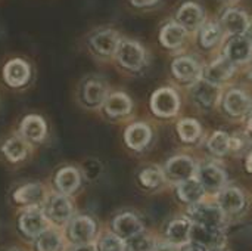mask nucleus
<instances>
[{
    "mask_svg": "<svg viewBox=\"0 0 252 251\" xmlns=\"http://www.w3.org/2000/svg\"><path fill=\"white\" fill-rule=\"evenodd\" d=\"M247 33H248V37H250V38L252 40V24H250V27H248Z\"/></svg>",
    "mask_w": 252,
    "mask_h": 251,
    "instance_id": "nucleus-44",
    "label": "nucleus"
},
{
    "mask_svg": "<svg viewBox=\"0 0 252 251\" xmlns=\"http://www.w3.org/2000/svg\"><path fill=\"white\" fill-rule=\"evenodd\" d=\"M108 87L106 83L99 78H90L83 86V101L87 107H99L105 102Z\"/></svg>",
    "mask_w": 252,
    "mask_h": 251,
    "instance_id": "nucleus-21",
    "label": "nucleus"
},
{
    "mask_svg": "<svg viewBox=\"0 0 252 251\" xmlns=\"http://www.w3.org/2000/svg\"><path fill=\"white\" fill-rule=\"evenodd\" d=\"M177 22L186 30H196L204 24V10L199 4L193 1H186L177 10Z\"/></svg>",
    "mask_w": 252,
    "mask_h": 251,
    "instance_id": "nucleus-16",
    "label": "nucleus"
},
{
    "mask_svg": "<svg viewBox=\"0 0 252 251\" xmlns=\"http://www.w3.org/2000/svg\"><path fill=\"white\" fill-rule=\"evenodd\" d=\"M190 243L195 246H199L205 250L223 249V246L226 243V237H224V232L221 228H210V226H202V225L193 223Z\"/></svg>",
    "mask_w": 252,
    "mask_h": 251,
    "instance_id": "nucleus-3",
    "label": "nucleus"
},
{
    "mask_svg": "<svg viewBox=\"0 0 252 251\" xmlns=\"http://www.w3.org/2000/svg\"><path fill=\"white\" fill-rule=\"evenodd\" d=\"M247 170L252 173V152H250V155L247 157Z\"/></svg>",
    "mask_w": 252,
    "mask_h": 251,
    "instance_id": "nucleus-43",
    "label": "nucleus"
},
{
    "mask_svg": "<svg viewBox=\"0 0 252 251\" xmlns=\"http://www.w3.org/2000/svg\"><path fill=\"white\" fill-rule=\"evenodd\" d=\"M186 37H188V30L182 24H179V22H170V24H167L161 30V34H159L161 43L165 47H170V49L179 47L186 40Z\"/></svg>",
    "mask_w": 252,
    "mask_h": 251,
    "instance_id": "nucleus-28",
    "label": "nucleus"
},
{
    "mask_svg": "<svg viewBox=\"0 0 252 251\" xmlns=\"http://www.w3.org/2000/svg\"><path fill=\"white\" fill-rule=\"evenodd\" d=\"M115 55L120 65L131 71L140 70L146 62L145 49L142 47V44L133 40H120Z\"/></svg>",
    "mask_w": 252,
    "mask_h": 251,
    "instance_id": "nucleus-1",
    "label": "nucleus"
},
{
    "mask_svg": "<svg viewBox=\"0 0 252 251\" xmlns=\"http://www.w3.org/2000/svg\"><path fill=\"white\" fill-rule=\"evenodd\" d=\"M221 24L229 34L239 36L247 33L250 27V18L241 9H227L221 16Z\"/></svg>",
    "mask_w": 252,
    "mask_h": 251,
    "instance_id": "nucleus-19",
    "label": "nucleus"
},
{
    "mask_svg": "<svg viewBox=\"0 0 252 251\" xmlns=\"http://www.w3.org/2000/svg\"><path fill=\"white\" fill-rule=\"evenodd\" d=\"M151 136H152V132H151V127L148 124H145V123H134V124H131L126 130L124 139H126V143L131 149L140 151V149H143L149 143Z\"/></svg>",
    "mask_w": 252,
    "mask_h": 251,
    "instance_id": "nucleus-22",
    "label": "nucleus"
},
{
    "mask_svg": "<svg viewBox=\"0 0 252 251\" xmlns=\"http://www.w3.org/2000/svg\"><path fill=\"white\" fill-rule=\"evenodd\" d=\"M114 232L120 238L127 241V240L133 238L134 235L143 232V225L137 216H134L131 213H124V215H120L118 217H115Z\"/></svg>",
    "mask_w": 252,
    "mask_h": 251,
    "instance_id": "nucleus-17",
    "label": "nucleus"
},
{
    "mask_svg": "<svg viewBox=\"0 0 252 251\" xmlns=\"http://www.w3.org/2000/svg\"><path fill=\"white\" fill-rule=\"evenodd\" d=\"M3 78L12 87L24 86L30 78V65L22 59H12L3 68Z\"/></svg>",
    "mask_w": 252,
    "mask_h": 251,
    "instance_id": "nucleus-14",
    "label": "nucleus"
},
{
    "mask_svg": "<svg viewBox=\"0 0 252 251\" xmlns=\"http://www.w3.org/2000/svg\"><path fill=\"white\" fill-rule=\"evenodd\" d=\"M154 251H177V249L174 247V244H161L157 249H154Z\"/></svg>",
    "mask_w": 252,
    "mask_h": 251,
    "instance_id": "nucleus-40",
    "label": "nucleus"
},
{
    "mask_svg": "<svg viewBox=\"0 0 252 251\" xmlns=\"http://www.w3.org/2000/svg\"><path fill=\"white\" fill-rule=\"evenodd\" d=\"M1 151L4 154V157L12 161V163H18L21 160H24L27 157V143L24 139L18 138V136H12L9 138L3 146H1Z\"/></svg>",
    "mask_w": 252,
    "mask_h": 251,
    "instance_id": "nucleus-30",
    "label": "nucleus"
},
{
    "mask_svg": "<svg viewBox=\"0 0 252 251\" xmlns=\"http://www.w3.org/2000/svg\"><path fill=\"white\" fill-rule=\"evenodd\" d=\"M46 123L38 115H28L21 123V135L31 142H41L46 136Z\"/></svg>",
    "mask_w": 252,
    "mask_h": 251,
    "instance_id": "nucleus-26",
    "label": "nucleus"
},
{
    "mask_svg": "<svg viewBox=\"0 0 252 251\" xmlns=\"http://www.w3.org/2000/svg\"><path fill=\"white\" fill-rule=\"evenodd\" d=\"M139 179L145 188H157L164 182L165 173L158 167H148V169L142 170Z\"/></svg>",
    "mask_w": 252,
    "mask_h": 251,
    "instance_id": "nucleus-35",
    "label": "nucleus"
},
{
    "mask_svg": "<svg viewBox=\"0 0 252 251\" xmlns=\"http://www.w3.org/2000/svg\"><path fill=\"white\" fill-rule=\"evenodd\" d=\"M158 0H131V3L137 7H145V6H151L155 4Z\"/></svg>",
    "mask_w": 252,
    "mask_h": 251,
    "instance_id": "nucleus-39",
    "label": "nucleus"
},
{
    "mask_svg": "<svg viewBox=\"0 0 252 251\" xmlns=\"http://www.w3.org/2000/svg\"><path fill=\"white\" fill-rule=\"evenodd\" d=\"M245 115H247V136L250 141H252V105Z\"/></svg>",
    "mask_w": 252,
    "mask_h": 251,
    "instance_id": "nucleus-38",
    "label": "nucleus"
},
{
    "mask_svg": "<svg viewBox=\"0 0 252 251\" xmlns=\"http://www.w3.org/2000/svg\"><path fill=\"white\" fill-rule=\"evenodd\" d=\"M120 43V36L115 30L106 28L94 33L90 37V47L94 50V53L100 56H111L115 53Z\"/></svg>",
    "mask_w": 252,
    "mask_h": 251,
    "instance_id": "nucleus-9",
    "label": "nucleus"
},
{
    "mask_svg": "<svg viewBox=\"0 0 252 251\" xmlns=\"http://www.w3.org/2000/svg\"><path fill=\"white\" fill-rule=\"evenodd\" d=\"M196 178L201 182V185L204 186L205 192L207 191L208 192L221 191L226 183V173L223 172L221 167H219L217 164H213V163L202 164L196 172Z\"/></svg>",
    "mask_w": 252,
    "mask_h": 251,
    "instance_id": "nucleus-7",
    "label": "nucleus"
},
{
    "mask_svg": "<svg viewBox=\"0 0 252 251\" xmlns=\"http://www.w3.org/2000/svg\"><path fill=\"white\" fill-rule=\"evenodd\" d=\"M177 132L179 136L183 142L186 143H192L195 142L199 136H201V126L196 120L193 118H183L182 121H179L177 124Z\"/></svg>",
    "mask_w": 252,
    "mask_h": 251,
    "instance_id": "nucleus-32",
    "label": "nucleus"
},
{
    "mask_svg": "<svg viewBox=\"0 0 252 251\" xmlns=\"http://www.w3.org/2000/svg\"><path fill=\"white\" fill-rule=\"evenodd\" d=\"M221 36H223L221 25H219L217 22H213V21L204 22L199 30V43L202 47L211 49L220 41Z\"/></svg>",
    "mask_w": 252,
    "mask_h": 251,
    "instance_id": "nucleus-31",
    "label": "nucleus"
},
{
    "mask_svg": "<svg viewBox=\"0 0 252 251\" xmlns=\"http://www.w3.org/2000/svg\"><path fill=\"white\" fill-rule=\"evenodd\" d=\"M74 251H97L93 246H90V244H81L80 247H77Z\"/></svg>",
    "mask_w": 252,
    "mask_h": 251,
    "instance_id": "nucleus-41",
    "label": "nucleus"
},
{
    "mask_svg": "<svg viewBox=\"0 0 252 251\" xmlns=\"http://www.w3.org/2000/svg\"><path fill=\"white\" fill-rule=\"evenodd\" d=\"M19 226L22 229V232H25L30 237H35L40 235L41 232H44L46 229V217L41 212L31 209L28 212H25L21 219H19Z\"/></svg>",
    "mask_w": 252,
    "mask_h": 251,
    "instance_id": "nucleus-24",
    "label": "nucleus"
},
{
    "mask_svg": "<svg viewBox=\"0 0 252 251\" xmlns=\"http://www.w3.org/2000/svg\"><path fill=\"white\" fill-rule=\"evenodd\" d=\"M219 207L224 212V215H235L241 212L245 206V197L244 192L238 188H224L220 191L217 198Z\"/></svg>",
    "mask_w": 252,
    "mask_h": 251,
    "instance_id": "nucleus-15",
    "label": "nucleus"
},
{
    "mask_svg": "<svg viewBox=\"0 0 252 251\" xmlns=\"http://www.w3.org/2000/svg\"><path fill=\"white\" fill-rule=\"evenodd\" d=\"M94 235H96V225L90 217L86 216L77 217L69 225V237L78 246L90 244Z\"/></svg>",
    "mask_w": 252,
    "mask_h": 251,
    "instance_id": "nucleus-13",
    "label": "nucleus"
},
{
    "mask_svg": "<svg viewBox=\"0 0 252 251\" xmlns=\"http://www.w3.org/2000/svg\"><path fill=\"white\" fill-rule=\"evenodd\" d=\"M196 172H198V169L192 158H189L186 155H176L167 161L164 173L168 180L179 185L180 182L195 178Z\"/></svg>",
    "mask_w": 252,
    "mask_h": 251,
    "instance_id": "nucleus-4",
    "label": "nucleus"
},
{
    "mask_svg": "<svg viewBox=\"0 0 252 251\" xmlns=\"http://www.w3.org/2000/svg\"><path fill=\"white\" fill-rule=\"evenodd\" d=\"M131 99L123 93V92H115L109 96H106L105 99V111L109 117H123L127 115L131 111Z\"/></svg>",
    "mask_w": 252,
    "mask_h": 251,
    "instance_id": "nucleus-25",
    "label": "nucleus"
},
{
    "mask_svg": "<svg viewBox=\"0 0 252 251\" xmlns=\"http://www.w3.org/2000/svg\"><path fill=\"white\" fill-rule=\"evenodd\" d=\"M251 99L250 96L239 89H232L224 96V109L232 117H241L248 112L251 108Z\"/></svg>",
    "mask_w": 252,
    "mask_h": 251,
    "instance_id": "nucleus-18",
    "label": "nucleus"
},
{
    "mask_svg": "<svg viewBox=\"0 0 252 251\" xmlns=\"http://www.w3.org/2000/svg\"><path fill=\"white\" fill-rule=\"evenodd\" d=\"M224 56L233 64H244L252 56V40L244 34L233 36L224 47Z\"/></svg>",
    "mask_w": 252,
    "mask_h": 251,
    "instance_id": "nucleus-8",
    "label": "nucleus"
},
{
    "mask_svg": "<svg viewBox=\"0 0 252 251\" xmlns=\"http://www.w3.org/2000/svg\"><path fill=\"white\" fill-rule=\"evenodd\" d=\"M56 188L63 194H72L80 186V173L74 167H63L56 173Z\"/></svg>",
    "mask_w": 252,
    "mask_h": 251,
    "instance_id": "nucleus-29",
    "label": "nucleus"
},
{
    "mask_svg": "<svg viewBox=\"0 0 252 251\" xmlns=\"http://www.w3.org/2000/svg\"><path fill=\"white\" fill-rule=\"evenodd\" d=\"M151 108L154 114L158 117H173L179 112L180 98L174 89L161 87L152 95Z\"/></svg>",
    "mask_w": 252,
    "mask_h": 251,
    "instance_id": "nucleus-2",
    "label": "nucleus"
},
{
    "mask_svg": "<svg viewBox=\"0 0 252 251\" xmlns=\"http://www.w3.org/2000/svg\"><path fill=\"white\" fill-rule=\"evenodd\" d=\"M208 148L214 155L223 157L232 149V138L224 132H214L208 141Z\"/></svg>",
    "mask_w": 252,
    "mask_h": 251,
    "instance_id": "nucleus-33",
    "label": "nucleus"
},
{
    "mask_svg": "<svg viewBox=\"0 0 252 251\" xmlns=\"http://www.w3.org/2000/svg\"><path fill=\"white\" fill-rule=\"evenodd\" d=\"M250 77H251V78H252V67H251V68H250Z\"/></svg>",
    "mask_w": 252,
    "mask_h": 251,
    "instance_id": "nucleus-46",
    "label": "nucleus"
},
{
    "mask_svg": "<svg viewBox=\"0 0 252 251\" xmlns=\"http://www.w3.org/2000/svg\"><path fill=\"white\" fill-rule=\"evenodd\" d=\"M177 195L182 201L188 204H196L202 201L205 195V189L198 180V178H190L185 182H180L177 186Z\"/></svg>",
    "mask_w": 252,
    "mask_h": 251,
    "instance_id": "nucleus-27",
    "label": "nucleus"
},
{
    "mask_svg": "<svg viewBox=\"0 0 252 251\" xmlns=\"http://www.w3.org/2000/svg\"><path fill=\"white\" fill-rule=\"evenodd\" d=\"M126 250V243L123 238H120L117 234L114 235H106L100 240L99 243V251H124Z\"/></svg>",
    "mask_w": 252,
    "mask_h": 251,
    "instance_id": "nucleus-37",
    "label": "nucleus"
},
{
    "mask_svg": "<svg viewBox=\"0 0 252 251\" xmlns=\"http://www.w3.org/2000/svg\"><path fill=\"white\" fill-rule=\"evenodd\" d=\"M220 95H221L220 84L210 83L204 78H199L198 81H195L192 87V99L202 109L213 108L219 102Z\"/></svg>",
    "mask_w": 252,
    "mask_h": 251,
    "instance_id": "nucleus-6",
    "label": "nucleus"
},
{
    "mask_svg": "<svg viewBox=\"0 0 252 251\" xmlns=\"http://www.w3.org/2000/svg\"><path fill=\"white\" fill-rule=\"evenodd\" d=\"M189 213H190L193 223L210 226V228H223L224 212L219 207V204L211 206V204H204L199 201L196 204H192Z\"/></svg>",
    "mask_w": 252,
    "mask_h": 251,
    "instance_id": "nucleus-5",
    "label": "nucleus"
},
{
    "mask_svg": "<svg viewBox=\"0 0 252 251\" xmlns=\"http://www.w3.org/2000/svg\"><path fill=\"white\" fill-rule=\"evenodd\" d=\"M192 219L182 217L170 223L167 228V238L174 246H188L190 244V235H192Z\"/></svg>",
    "mask_w": 252,
    "mask_h": 251,
    "instance_id": "nucleus-20",
    "label": "nucleus"
},
{
    "mask_svg": "<svg viewBox=\"0 0 252 251\" xmlns=\"http://www.w3.org/2000/svg\"><path fill=\"white\" fill-rule=\"evenodd\" d=\"M207 251H223V249H211V250H207Z\"/></svg>",
    "mask_w": 252,
    "mask_h": 251,
    "instance_id": "nucleus-45",
    "label": "nucleus"
},
{
    "mask_svg": "<svg viewBox=\"0 0 252 251\" xmlns=\"http://www.w3.org/2000/svg\"><path fill=\"white\" fill-rule=\"evenodd\" d=\"M183 251H207L205 249H202V247H199V246H195V244H192L190 243V246H188L186 249Z\"/></svg>",
    "mask_w": 252,
    "mask_h": 251,
    "instance_id": "nucleus-42",
    "label": "nucleus"
},
{
    "mask_svg": "<svg viewBox=\"0 0 252 251\" xmlns=\"http://www.w3.org/2000/svg\"><path fill=\"white\" fill-rule=\"evenodd\" d=\"M37 247H38V251H62L63 243H62V238L56 232L44 231L40 234Z\"/></svg>",
    "mask_w": 252,
    "mask_h": 251,
    "instance_id": "nucleus-34",
    "label": "nucleus"
},
{
    "mask_svg": "<svg viewBox=\"0 0 252 251\" xmlns=\"http://www.w3.org/2000/svg\"><path fill=\"white\" fill-rule=\"evenodd\" d=\"M235 72V67L233 62H230L226 56L224 58H219L216 61H213L210 65L205 67V70L202 71V77L204 80L214 83V84H221L224 81H227Z\"/></svg>",
    "mask_w": 252,
    "mask_h": 251,
    "instance_id": "nucleus-11",
    "label": "nucleus"
},
{
    "mask_svg": "<svg viewBox=\"0 0 252 251\" xmlns=\"http://www.w3.org/2000/svg\"><path fill=\"white\" fill-rule=\"evenodd\" d=\"M46 213H47V217L53 223L63 225L65 222L69 220V217L72 215V204L63 195H53L47 201Z\"/></svg>",
    "mask_w": 252,
    "mask_h": 251,
    "instance_id": "nucleus-12",
    "label": "nucleus"
},
{
    "mask_svg": "<svg viewBox=\"0 0 252 251\" xmlns=\"http://www.w3.org/2000/svg\"><path fill=\"white\" fill-rule=\"evenodd\" d=\"M46 198V191L40 183H28L15 191L13 200L21 206H38Z\"/></svg>",
    "mask_w": 252,
    "mask_h": 251,
    "instance_id": "nucleus-23",
    "label": "nucleus"
},
{
    "mask_svg": "<svg viewBox=\"0 0 252 251\" xmlns=\"http://www.w3.org/2000/svg\"><path fill=\"white\" fill-rule=\"evenodd\" d=\"M171 70L174 77L185 83H195L202 77V68L193 58L189 56H180L174 59Z\"/></svg>",
    "mask_w": 252,
    "mask_h": 251,
    "instance_id": "nucleus-10",
    "label": "nucleus"
},
{
    "mask_svg": "<svg viewBox=\"0 0 252 251\" xmlns=\"http://www.w3.org/2000/svg\"><path fill=\"white\" fill-rule=\"evenodd\" d=\"M127 249L128 251H154V241L151 237L140 232L127 240Z\"/></svg>",
    "mask_w": 252,
    "mask_h": 251,
    "instance_id": "nucleus-36",
    "label": "nucleus"
}]
</instances>
